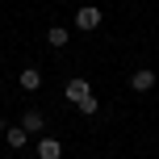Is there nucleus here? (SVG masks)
Returning a JSON list of instances; mask_svg holds the SVG:
<instances>
[{"mask_svg":"<svg viewBox=\"0 0 159 159\" xmlns=\"http://www.w3.org/2000/svg\"><path fill=\"white\" fill-rule=\"evenodd\" d=\"M63 96H67V101H71V105H80V101H84V96H92V84H88V80H67V88H63Z\"/></svg>","mask_w":159,"mask_h":159,"instance_id":"obj_1","label":"nucleus"},{"mask_svg":"<svg viewBox=\"0 0 159 159\" xmlns=\"http://www.w3.org/2000/svg\"><path fill=\"white\" fill-rule=\"evenodd\" d=\"M75 25H80V30H88V34H92L96 25H101V8H96V4H84V8L75 13Z\"/></svg>","mask_w":159,"mask_h":159,"instance_id":"obj_2","label":"nucleus"},{"mask_svg":"<svg viewBox=\"0 0 159 159\" xmlns=\"http://www.w3.org/2000/svg\"><path fill=\"white\" fill-rule=\"evenodd\" d=\"M130 88H134V92H151V88H155V71H147V67H143V71H134Z\"/></svg>","mask_w":159,"mask_h":159,"instance_id":"obj_3","label":"nucleus"},{"mask_svg":"<svg viewBox=\"0 0 159 159\" xmlns=\"http://www.w3.org/2000/svg\"><path fill=\"white\" fill-rule=\"evenodd\" d=\"M46 42H50V46H55V50H63L67 42H71V34H67L63 25H50V30H46Z\"/></svg>","mask_w":159,"mask_h":159,"instance_id":"obj_4","label":"nucleus"},{"mask_svg":"<svg viewBox=\"0 0 159 159\" xmlns=\"http://www.w3.org/2000/svg\"><path fill=\"white\" fill-rule=\"evenodd\" d=\"M21 88H25V92H38V88H42V71H38V67H25V71H21Z\"/></svg>","mask_w":159,"mask_h":159,"instance_id":"obj_5","label":"nucleus"},{"mask_svg":"<svg viewBox=\"0 0 159 159\" xmlns=\"http://www.w3.org/2000/svg\"><path fill=\"white\" fill-rule=\"evenodd\" d=\"M59 155H63L59 138H42V143H38V159H59Z\"/></svg>","mask_w":159,"mask_h":159,"instance_id":"obj_6","label":"nucleus"},{"mask_svg":"<svg viewBox=\"0 0 159 159\" xmlns=\"http://www.w3.org/2000/svg\"><path fill=\"white\" fill-rule=\"evenodd\" d=\"M42 126H46V121H42V113H38V109H30V113L21 117V130H25V134H38Z\"/></svg>","mask_w":159,"mask_h":159,"instance_id":"obj_7","label":"nucleus"},{"mask_svg":"<svg viewBox=\"0 0 159 159\" xmlns=\"http://www.w3.org/2000/svg\"><path fill=\"white\" fill-rule=\"evenodd\" d=\"M4 138H8V147H13V151H21V147H25V138H30V134H25L21 126H8V130H4Z\"/></svg>","mask_w":159,"mask_h":159,"instance_id":"obj_8","label":"nucleus"},{"mask_svg":"<svg viewBox=\"0 0 159 159\" xmlns=\"http://www.w3.org/2000/svg\"><path fill=\"white\" fill-rule=\"evenodd\" d=\"M75 109H80V113H88V117H92V113H96V96H84V101L75 105Z\"/></svg>","mask_w":159,"mask_h":159,"instance_id":"obj_9","label":"nucleus"}]
</instances>
